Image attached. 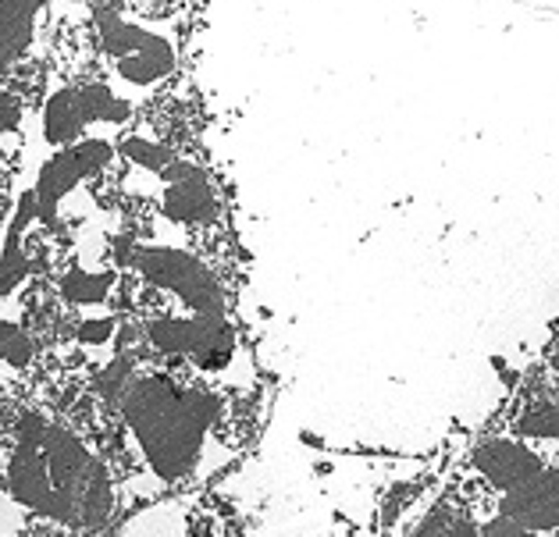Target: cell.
<instances>
[{"instance_id":"obj_18","label":"cell","mask_w":559,"mask_h":537,"mask_svg":"<svg viewBox=\"0 0 559 537\" xmlns=\"http://www.w3.org/2000/svg\"><path fill=\"white\" fill-rule=\"evenodd\" d=\"M4 378H8V370H4V367H0V381H4Z\"/></svg>"},{"instance_id":"obj_5","label":"cell","mask_w":559,"mask_h":537,"mask_svg":"<svg viewBox=\"0 0 559 537\" xmlns=\"http://www.w3.org/2000/svg\"><path fill=\"white\" fill-rule=\"evenodd\" d=\"M135 118H140V104L118 93L111 82L58 86L44 104V140L53 150H64L90 140L93 126H111L126 135L135 126Z\"/></svg>"},{"instance_id":"obj_10","label":"cell","mask_w":559,"mask_h":537,"mask_svg":"<svg viewBox=\"0 0 559 537\" xmlns=\"http://www.w3.org/2000/svg\"><path fill=\"white\" fill-rule=\"evenodd\" d=\"M50 61H47V50L44 53H29L15 72H11L4 82H0V90L15 93L19 100L25 104V111H44L47 96H50Z\"/></svg>"},{"instance_id":"obj_1","label":"cell","mask_w":559,"mask_h":537,"mask_svg":"<svg viewBox=\"0 0 559 537\" xmlns=\"http://www.w3.org/2000/svg\"><path fill=\"white\" fill-rule=\"evenodd\" d=\"M115 413L140 460V485L150 480L157 491H182L225 470L257 445L267 395L135 360Z\"/></svg>"},{"instance_id":"obj_6","label":"cell","mask_w":559,"mask_h":537,"mask_svg":"<svg viewBox=\"0 0 559 537\" xmlns=\"http://www.w3.org/2000/svg\"><path fill=\"white\" fill-rule=\"evenodd\" d=\"M118 157V143L104 140V135H90V140L53 150L50 160L44 164V171L36 178V200H39V222H58V206L72 189L83 186L97 171H104L107 164Z\"/></svg>"},{"instance_id":"obj_7","label":"cell","mask_w":559,"mask_h":537,"mask_svg":"<svg viewBox=\"0 0 559 537\" xmlns=\"http://www.w3.org/2000/svg\"><path fill=\"white\" fill-rule=\"evenodd\" d=\"M83 317H86L83 310L72 307V302L61 296L58 282L29 278L22 285V293H19V324H22V332L29 335L36 353L75 346Z\"/></svg>"},{"instance_id":"obj_4","label":"cell","mask_w":559,"mask_h":537,"mask_svg":"<svg viewBox=\"0 0 559 537\" xmlns=\"http://www.w3.org/2000/svg\"><path fill=\"white\" fill-rule=\"evenodd\" d=\"M97 25L100 61L107 79L118 90L135 93V104H146L150 96L175 86L186 79L182 68V36L186 25H154L132 19L126 11H107L93 19Z\"/></svg>"},{"instance_id":"obj_16","label":"cell","mask_w":559,"mask_h":537,"mask_svg":"<svg viewBox=\"0 0 559 537\" xmlns=\"http://www.w3.org/2000/svg\"><path fill=\"white\" fill-rule=\"evenodd\" d=\"M25 115V104L19 100L15 93H8V90H0V140L11 132L15 135L19 132V121Z\"/></svg>"},{"instance_id":"obj_12","label":"cell","mask_w":559,"mask_h":537,"mask_svg":"<svg viewBox=\"0 0 559 537\" xmlns=\"http://www.w3.org/2000/svg\"><path fill=\"white\" fill-rule=\"evenodd\" d=\"M242 527H239V513L231 509L228 502L214 499H200L193 505V513H189V537H239Z\"/></svg>"},{"instance_id":"obj_9","label":"cell","mask_w":559,"mask_h":537,"mask_svg":"<svg viewBox=\"0 0 559 537\" xmlns=\"http://www.w3.org/2000/svg\"><path fill=\"white\" fill-rule=\"evenodd\" d=\"M50 0H0V82L33 53L36 22Z\"/></svg>"},{"instance_id":"obj_13","label":"cell","mask_w":559,"mask_h":537,"mask_svg":"<svg viewBox=\"0 0 559 537\" xmlns=\"http://www.w3.org/2000/svg\"><path fill=\"white\" fill-rule=\"evenodd\" d=\"M33 356H36V346L29 342V335L22 332V324L0 321V360H8L11 367L25 370L33 363Z\"/></svg>"},{"instance_id":"obj_11","label":"cell","mask_w":559,"mask_h":537,"mask_svg":"<svg viewBox=\"0 0 559 537\" xmlns=\"http://www.w3.org/2000/svg\"><path fill=\"white\" fill-rule=\"evenodd\" d=\"M25 413H29V403H25V395H22V381L4 378L0 381V463L4 466L19 445V431H22Z\"/></svg>"},{"instance_id":"obj_3","label":"cell","mask_w":559,"mask_h":537,"mask_svg":"<svg viewBox=\"0 0 559 537\" xmlns=\"http://www.w3.org/2000/svg\"><path fill=\"white\" fill-rule=\"evenodd\" d=\"M146 192L157 203L160 225L179 231V242L207 256L214 267H222L231 278H242L236 211H231V196L207 146L179 154L165 171L154 175V186H146Z\"/></svg>"},{"instance_id":"obj_15","label":"cell","mask_w":559,"mask_h":537,"mask_svg":"<svg viewBox=\"0 0 559 537\" xmlns=\"http://www.w3.org/2000/svg\"><path fill=\"white\" fill-rule=\"evenodd\" d=\"M19 537H83V534L68 530L64 523H53V520H47V516H36V513H29V516L22 520Z\"/></svg>"},{"instance_id":"obj_8","label":"cell","mask_w":559,"mask_h":537,"mask_svg":"<svg viewBox=\"0 0 559 537\" xmlns=\"http://www.w3.org/2000/svg\"><path fill=\"white\" fill-rule=\"evenodd\" d=\"M400 537H481V534H477L467 505L460 502L453 485L442 477L439 485L425 494V502L411 513Z\"/></svg>"},{"instance_id":"obj_2","label":"cell","mask_w":559,"mask_h":537,"mask_svg":"<svg viewBox=\"0 0 559 537\" xmlns=\"http://www.w3.org/2000/svg\"><path fill=\"white\" fill-rule=\"evenodd\" d=\"M4 470L19 505L83 537H104L132 502L97 449L36 409L25 413Z\"/></svg>"},{"instance_id":"obj_17","label":"cell","mask_w":559,"mask_h":537,"mask_svg":"<svg viewBox=\"0 0 559 537\" xmlns=\"http://www.w3.org/2000/svg\"><path fill=\"white\" fill-rule=\"evenodd\" d=\"M68 8H79L75 15H90V19H97V15H107V11H126L129 8V0H64Z\"/></svg>"},{"instance_id":"obj_14","label":"cell","mask_w":559,"mask_h":537,"mask_svg":"<svg viewBox=\"0 0 559 537\" xmlns=\"http://www.w3.org/2000/svg\"><path fill=\"white\" fill-rule=\"evenodd\" d=\"M19 175V146H8V140H0V222L11 211V189H15Z\"/></svg>"}]
</instances>
